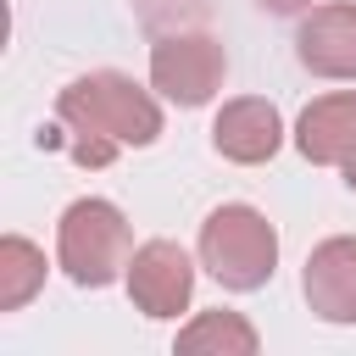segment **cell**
Wrapping results in <instances>:
<instances>
[{"label":"cell","mask_w":356,"mask_h":356,"mask_svg":"<svg viewBox=\"0 0 356 356\" xmlns=\"http://www.w3.org/2000/svg\"><path fill=\"white\" fill-rule=\"evenodd\" d=\"M339 172H345V184H350V189H356V156H350V161H345V167H339Z\"/></svg>","instance_id":"4fadbf2b"},{"label":"cell","mask_w":356,"mask_h":356,"mask_svg":"<svg viewBox=\"0 0 356 356\" xmlns=\"http://www.w3.org/2000/svg\"><path fill=\"white\" fill-rule=\"evenodd\" d=\"M200 267L222 289H234V295L261 289L273 278V267H278V234H273V222L256 206H239V200L217 206L200 222Z\"/></svg>","instance_id":"3957f363"},{"label":"cell","mask_w":356,"mask_h":356,"mask_svg":"<svg viewBox=\"0 0 356 356\" xmlns=\"http://www.w3.org/2000/svg\"><path fill=\"white\" fill-rule=\"evenodd\" d=\"M300 295L323 323H356V239L334 234L306 256Z\"/></svg>","instance_id":"52a82bcc"},{"label":"cell","mask_w":356,"mask_h":356,"mask_svg":"<svg viewBox=\"0 0 356 356\" xmlns=\"http://www.w3.org/2000/svg\"><path fill=\"white\" fill-rule=\"evenodd\" d=\"M44 284V250L22 234L0 239V312H22Z\"/></svg>","instance_id":"8fae6325"},{"label":"cell","mask_w":356,"mask_h":356,"mask_svg":"<svg viewBox=\"0 0 356 356\" xmlns=\"http://www.w3.org/2000/svg\"><path fill=\"white\" fill-rule=\"evenodd\" d=\"M56 117L72 134V156L89 161V167H106L122 145H156L161 139V106L128 72L72 78L56 95Z\"/></svg>","instance_id":"6da1fadb"},{"label":"cell","mask_w":356,"mask_h":356,"mask_svg":"<svg viewBox=\"0 0 356 356\" xmlns=\"http://www.w3.org/2000/svg\"><path fill=\"white\" fill-rule=\"evenodd\" d=\"M56 261L78 289H106V284L128 278V261H134L128 217L100 195L72 200L56 222Z\"/></svg>","instance_id":"7a4b0ae2"},{"label":"cell","mask_w":356,"mask_h":356,"mask_svg":"<svg viewBox=\"0 0 356 356\" xmlns=\"http://www.w3.org/2000/svg\"><path fill=\"white\" fill-rule=\"evenodd\" d=\"M295 56L317 78H356V6H312L295 28Z\"/></svg>","instance_id":"9c48e42d"},{"label":"cell","mask_w":356,"mask_h":356,"mask_svg":"<svg viewBox=\"0 0 356 356\" xmlns=\"http://www.w3.org/2000/svg\"><path fill=\"white\" fill-rule=\"evenodd\" d=\"M295 150L312 167H345L356 156V89L317 95L295 117Z\"/></svg>","instance_id":"ba28073f"},{"label":"cell","mask_w":356,"mask_h":356,"mask_svg":"<svg viewBox=\"0 0 356 356\" xmlns=\"http://www.w3.org/2000/svg\"><path fill=\"white\" fill-rule=\"evenodd\" d=\"M261 6H267L273 17H295V11H306L312 0H261Z\"/></svg>","instance_id":"7c38bea8"},{"label":"cell","mask_w":356,"mask_h":356,"mask_svg":"<svg viewBox=\"0 0 356 356\" xmlns=\"http://www.w3.org/2000/svg\"><path fill=\"white\" fill-rule=\"evenodd\" d=\"M178 350H217V356H256L261 334L239 317V312H200L178 328Z\"/></svg>","instance_id":"30bf717a"},{"label":"cell","mask_w":356,"mask_h":356,"mask_svg":"<svg viewBox=\"0 0 356 356\" xmlns=\"http://www.w3.org/2000/svg\"><path fill=\"white\" fill-rule=\"evenodd\" d=\"M189 295H195V261H189V250L178 239H145L134 250V261H128V300L145 317L167 323V317L189 312Z\"/></svg>","instance_id":"5b68a950"},{"label":"cell","mask_w":356,"mask_h":356,"mask_svg":"<svg viewBox=\"0 0 356 356\" xmlns=\"http://www.w3.org/2000/svg\"><path fill=\"white\" fill-rule=\"evenodd\" d=\"M211 145H217L222 161L261 167V161H273L278 145H284V117H278L273 100L239 95V100H228V106L217 111V122H211Z\"/></svg>","instance_id":"8992f818"},{"label":"cell","mask_w":356,"mask_h":356,"mask_svg":"<svg viewBox=\"0 0 356 356\" xmlns=\"http://www.w3.org/2000/svg\"><path fill=\"white\" fill-rule=\"evenodd\" d=\"M228 78V56L211 33H161L150 44V89L172 106H206Z\"/></svg>","instance_id":"277c9868"}]
</instances>
